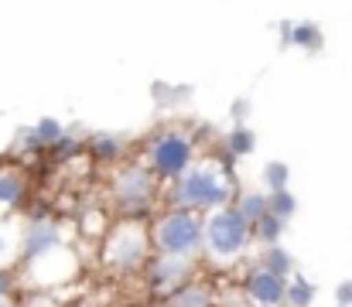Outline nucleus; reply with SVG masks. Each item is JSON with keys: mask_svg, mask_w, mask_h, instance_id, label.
Segmentation results:
<instances>
[{"mask_svg": "<svg viewBox=\"0 0 352 307\" xmlns=\"http://www.w3.org/2000/svg\"><path fill=\"white\" fill-rule=\"evenodd\" d=\"M157 198V174L144 164H126L113 178V202L123 215L140 218Z\"/></svg>", "mask_w": 352, "mask_h": 307, "instance_id": "7ed1b4c3", "label": "nucleus"}, {"mask_svg": "<svg viewBox=\"0 0 352 307\" xmlns=\"http://www.w3.org/2000/svg\"><path fill=\"white\" fill-rule=\"evenodd\" d=\"M287 45H298V48H308V52H318L322 48V27L311 24V21H298L291 27V41Z\"/></svg>", "mask_w": 352, "mask_h": 307, "instance_id": "ddd939ff", "label": "nucleus"}, {"mask_svg": "<svg viewBox=\"0 0 352 307\" xmlns=\"http://www.w3.org/2000/svg\"><path fill=\"white\" fill-rule=\"evenodd\" d=\"M58 239H62L58 236V225H52V222H31L28 232H24V260L31 263V260L58 249Z\"/></svg>", "mask_w": 352, "mask_h": 307, "instance_id": "1a4fd4ad", "label": "nucleus"}, {"mask_svg": "<svg viewBox=\"0 0 352 307\" xmlns=\"http://www.w3.org/2000/svg\"><path fill=\"white\" fill-rule=\"evenodd\" d=\"M86 150H89V157H96V161L110 164V161H117L120 154H123V140L113 137V133H96V137H89Z\"/></svg>", "mask_w": 352, "mask_h": 307, "instance_id": "9b49d317", "label": "nucleus"}, {"mask_svg": "<svg viewBox=\"0 0 352 307\" xmlns=\"http://www.w3.org/2000/svg\"><path fill=\"white\" fill-rule=\"evenodd\" d=\"M260 266L287 280V277H291V270H294V260H291V253H287V249H280V246H267V253L260 256Z\"/></svg>", "mask_w": 352, "mask_h": 307, "instance_id": "4468645a", "label": "nucleus"}, {"mask_svg": "<svg viewBox=\"0 0 352 307\" xmlns=\"http://www.w3.org/2000/svg\"><path fill=\"white\" fill-rule=\"evenodd\" d=\"M253 225L243 218V212L236 205H223L212 208L209 222H206V242L219 260H233L236 253H243V246L250 242Z\"/></svg>", "mask_w": 352, "mask_h": 307, "instance_id": "39448f33", "label": "nucleus"}, {"mask_svg": "<svg viewBox=\"0 0 352 307\" xmlns=\"http://www.w3.org/2000/svg\"><path fill=\"white\" fill-rule=\"evenodd\" d=\"M287 174H291V171H287V164H280V161H270V164L263 168V181H267L270 195L287 188Z\"/></svg>", "mask_w": 352, "mask_h": 307, "instance_id": "aec40b11", "label": "nucleus"}, {"mask_svg": "<svg viewBox=\"0 0 352 307\" xmlns=\"http://www.w3.org/2000/svg\"><path fill=\"white\" fill-rule=\"evenodd\" d=\"M246 294H250V301H256L263 307H280L287 304V280L260 266L246 277Z\"/></svg>", "mask_w": 352, "mask_h": 307, "instance_id": "6e6552de", "label": "nucleus"}, {"mask_svg": "<svg viewBox=\"0 0 352 307\" xmlns=\"http://www.w3.org/2000/svg\"><path fill=\"white\" fill-rule=\"evenodd\" d=\"M34 133L45 140V147H55L62 137H65V126L58 123V120H52V116H45V120H38L34 123Z\"/></svg>", "mask_w": 352, "mask_h": 307, "instance_id": "6ab92c4d", "label": "nucleus"}, {"mask_svg": "<svg viewBox=\"0 0 352 307\" xmlns=\"http://www.w3.org/2000/svg\"><path fill=\"white\" fill-rule=\"evenodd\" d=\"M315 284H308V280H294V284H287V307H311L315 301Z\"/></svg>", "mask_w": 352, "mask_h": 307, "instance_id": "a211bd4d", "label": "nucleus"}, {"mask_svg": "<svg viewBox=\"0 0 352 307\" xmlns=\"http://www.w3.org/2000/svg\"><path fill=\"white\" fill-rule=\"evenodd\" d=\"M3 260H7V239L0 236V266H3Z\"/></svg>", "mask_w": 352, "mask_h": 307, "instance_id": "a878e982", "label": "nucleus"}, {"mask_svg": "<svg viewBox=\"0 0 352 307\" xmlns=\"http://www.w3.org/2000/svg\"><path fill=\"white\" fill-rule=\"evenodd\" d=\"M336 307H342V304H336Z\"/></svg>", "mask_w": 352, "mask_h": 307, "instance_id": "cd10ccee", "label": "nucleus"}, {"mask_svg": "<svg viewBox=\"0 0 352 307\" xmlns=\"http://www.w3.org/2000/svg\"><path fill=\"white\" fill-rule=\"evenodd\" d=\"M270 212H274L277 218H284V222H287V218L298 212V198H294L287 188H284V192H274V195H270Z\"/></svg>", "mask_w": 352, "mask_h": 307, "instance_id": "412c9836", "label": "nucleus"}, {"mask_svg": "<svg viewBox=\"0 0 352 307\" xmlns=\"http://www.w3.org/2000/svg\"><path fill=\"white\" fill-rule=\"evenodd\" d=\"M24 198V181L17 171H0V208H14Z\"/></svg>", "mask_w": 352, "mask_h": 307, "instance_id": "2eb2a0df", "label": "nucleus"}, {"mask_svg": "<svg viewBox=\"0 0 352 307\" xmlns=\"http://www.w3.org/2000/svg\"><path fill=\"white\" fill-rule=\"evenodd\" d=\"M192 157H195V144H192V137H185V133H178V130H164V133H157V137L147 144L151 171H154L161 181H178V178L192 168Z\"/></svg>", "mask_w": 352, "mask_h": 307, "instance_id": "20e7f679", "label": "nucleus"}, {"mask_svg": "<svg viewBox=\"0 0 352 307\" xmlns=\"http://www.w3.org/2000/svg\"><path fill=\"white\" fill-rule=\"evenodd\" d=\"M188 273H192V260L188 256H154L151 260V270H147V284L154 291H175L182 284H188Z\"/></svg>", "mask_w": 352, "mask_h": 307, "instance_id": "0eeeda50", "label": "nucleus"}, {"mask_svg": "<svg viewBox=\"0 0 352 307\" xmlns=\"http://www.w3.org/2000/svg\"><path fill=\"white\" fill-rule=\"evenodd\" d=\"M154 242L168 256H192L206 242V222L188 208H171L154 222Z\"/></svg>", "mask_w": 352, "mask_h": 307, "instance_id": "f03ea898", "label": "nucleus"}, {"mask_svg": "<svg viewBox=\"0 0 352 307\" xmlns=\"http://www.w3.org/2000/svg\"><path fill=\"white\" fill-rule=\"evenodd\" d=\"M223 144H226V154H230V157H243V154H250V150L256 147V137H253V130H246V126H233Z\"/></svg>", "mask_w": 352, "mask_h": 307, "instance_id": "dca6fc26", "label": "nucleus"}, {"mask_svg": "<svg viewBox=\"0 0 352 307\" xmlns=\"http://www.w3.org/2000/svg\"><path fill=\"white\" fill-rule=\"evenodd\" d=\"M161 307H216V304H212V294H209L206 284H182V287H175L164 297Z\"/></svg>", "mask_w": 352, "mask_h": 307, "instance_id": "9d476101", "label": "nucleus"}, {"mask_svg": "<svg viewBox=\"0 0 352 307\" xmlns=\"http://www.w3.org/2000/svg\"><path fill=\"white\" fill-rule=\"evenodd\" d=\"M233 202V181L223 178L216 164H195L175 181V208L202 212V208H223Z\"/></svg>", "mask_w": 352, "mask_h": 307, "instance_id": "f257e3e1", "label": "nucleus"}, {"mask_svg": "<svg viewBox=\"0 0 352 307\" xmlns=\"http://www.w3.org/2000/svg\"><path fill=\"white\" fill-rule=\"evenodd\" d=\"M0 307H10V304H7V301H3V297H0Z\"/></svg>", "mask_w": 352, "mask_h": 307, "instance_id": "bb28decb", "label": "nucleus"}, {"mask_svg": "<svg viewBox=\"0 0 352 307\" xmlns=\"http://www.w3.org/2000/svg\"><path fill=\"white\" fill-rule=\"evenodd\" d=\"M336 304L352 307V280H342V284L336 287Z\"/></svg>", "mask_w": 352, "mask_h": 307, "instance_id": "b1692460", "label": "nucleus"}, {"mask_svg": "<svg viewBox=\"0 0 352 307\" xmlns=\"http://www.w3.org/2000/svg\"><path fill=\"white\" fill-rule=\"evenodd\" d=\"M52 150H55V157H58V161H69V157H76V154H82L86 147H82V144H79L76 137H69V133H65V137H62V140H58V144H55Z\"/></svg>", "mask_w": 352, "mask_h": 307, "instance_id": "4be33fe9", "label": "nucleus"}, {"mask_svg": "<svg viewBox=\"0 0 352 307\" xmlns=\"http://www.w3.org/2000/svg\"><path fill=\"white\" fill-rule=\"evenodd\" d=\"M10 287H14V277L0 266V297H7V294H10Z\"/></svg>", "mask_w": 352, "mask_h": 307, "instance_id": "393cba45", "label": "nucleus"}, {"mask_svg": "<svg viewBox=\"0 0 352 307\" xmlns=\"http://www.w3.org/2000/svg\"><path fill=\"white\" fill-rule=\"evenodd\" d=\"M236 208L243 212V218H246L250 225H256L263 215H270V195H263V192H246V195H239Z\"/></svg>", "mask_w": 352, "mask_h": 307, "instance_id": "f8f14e48", "label": "nucleus"}, {"mask_svg": "<svg viewBox=\"0 0 352 307\" xmlns=\"http://www.w3.org/2000/svg\"><path fill=\"white\" fill-rule=\"evenodd\" d=\"M280 232H284V218H277L274 212L263 215V218L253 225V236H256L260 242H267V246H277V242H280Z\"/></svg>", "mask_w": 352, "mask_h": 307, "instance_id": "f3484780", "label": "nucleus"}, {"mask_svg": "<svg viewBox=\"0 0 352 307\" xmlns=\"http://www.w3.org/2000/svg\"><path fill=\"white\" fill-rule=\"evenodd\" d=\"M17 147H21V150H28V154H41V150H45V140H41V137L34 133V126H31V130H21Z\"/></svg>", "mask_w": 352, "mask_h": 307, "instance_id": "5701e85b", "label": "nucleus"}, {"mask_svg": "<svg viewBox=\"0 0 352 307\" xmlns=\"http://www.w3.org/2000/svg\"><path fill=\"white\" fill-rule=\"evenodd\" d=\"M280 307H287V304H280Z\"/></svg>", "mask_w": 352, "mask_h": 307, "instance_id": "c85d7f7f", "label": "nucleus"}, {"mask_svg": "<svg viewBox=\"0 0 352 307\" xmlns=\"http://www.w3.org/2000/svg\"><path fill=\"white\" fill-rule=\"evenodd\" d=\"M103 256L110 266L117 270H137L147 263V232L137 225V222H123L110 232L107 246H103Z\"/></svg>", "mask_w": 352, "mask_h": 307, "instance_id": "423d86ee", "label": "nucleus"}]
</instances>
